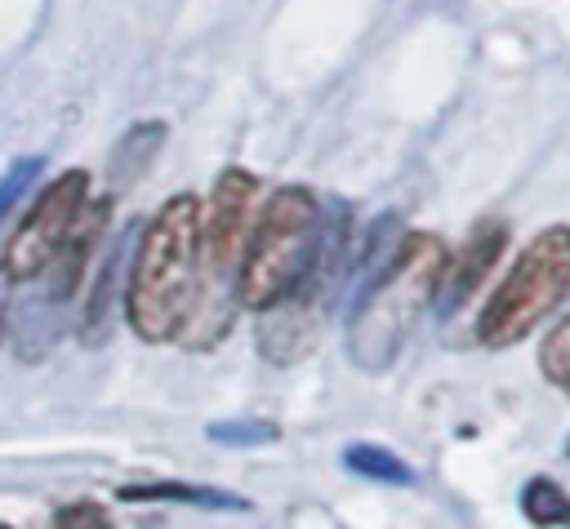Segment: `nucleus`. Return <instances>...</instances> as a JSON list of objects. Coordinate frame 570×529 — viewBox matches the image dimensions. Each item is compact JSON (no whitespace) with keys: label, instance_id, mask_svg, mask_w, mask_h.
I'll list each match as a JSON object with an SVG mask.
<instances>
[{"label":"nucleus","instance_id":"1","mask_svg":"<svg viewBox=\"0 0 570 529\" xmlns=\"http://www.w3.org/2000/svg\"><path fill=\"white\" fill-rule=\"evenodd\" d=\"M200 298V204L196 196H174L147 222L134 276H129V325L147 342L183 333Z\"/></svg>","mask_w":570,"mask_h":529},{"label":"nucleus","instance_id":"8","mask_svg":"<svg viewBox=\"0 0 570 529\" xmlns=\"http://www.w3.org/2000/svg\"><path fill=\"white\" fill-rule=\"evenodd\" d=\"M160 142H165V124H160V120H142V124H134V129L116 142V151H111V164H107L111 182H116V187H129L134 178H142L147 164L156 160Z\"/></svg>","mask_w":570,"mask_h":529},{"label":"nucleus","instance_id":"4","mask_svg":"<svg viewBox=\"0 0 570 529\" xmlns=\"http://www.w3.org/2000/svg\"><path fill=\"white\" fill-rule=\"evenodd\" d=\"M570 293V227H543L512 262V271L499 280V289L490 293L481 320H476V338L485 347H517L543 316H552L561 307V298Z\"/></svg>","mask_w":570,"mask_h":529},{"label":"nucleus","instance_id":"11","mask_svg":"<svg viewBox=\"0 0 570 529\" xmlns=\"http://www.w3.org/2000/svg\"><path fill=\"white\" fill-rule=\"evenodd\" d=\"M343 458H347L352 471L374 476V480H396V485H410V480H414V471H410L396 453H387V449H379V445H352Z\"/></svg>","mask_w":570,"mask_h":529},{"label":"nucleus","instance_id":"13","mask_svg":"<svg viewBox=\"0 0 570 529\" xmlns=\"http://www.w3.org/2000/svg\"><path fill=\"white\" fill-rule=\"evenodd\" d=\"M36 173H40V156H22V160H13V164L4 169V178H0V222H4V213L22 200V191L36 182Z\"/></svg>","mask_w":570,"mask_h":529},{"label":"nucleus","instance_id":"15","mask_svg":"<svg viewBox=\"0 0 570 529\" xmlns=\"http://www.w3.org/2000/svg\"><path fill=\"white\" fill-rule=\"evenodd\" d=\"M0 338H4V316H0Z\"/></svg>","mask_w":570,"mask_h":529},{"label":"nucleus","instance_id":"7","mask_svg":"<svg viewBox=\"0 0 570 529\" xmlns=\"http://www.w3.org/2000/svg\"><path fill=\"white\" fill-rule=\"evenodd\" d=\"M503 244H508V227H503L499 218L476 222V231L468 236L459 262L445 267V280H441V289H445V307H459V302H468V298L481 289V280L494 271Z\"/></svg>","mask_w":570,"mask_h":529},{"label":"nucleus","instance_id":"10","mask_svg":"<svg viewBox=\"0 0 570 529\" xmlns=\"http://www.w3.org/2000/svg\"><path fill=\"white\" fill-rule=\"evenodd\" d=\"M125 502H160V498H178V502H196V507H245L232 493L218 489H200V485H125L120 489Z\"/></svg>","mask_w":570,"mask_h":529},{"label":"nucleus","instance_id":"5","mask_svg":"<svg viewBox=\"0 0 570 529\" xmlns=\"http://www.w3.org/2000/svg\"><path fill=\"white\" fill-rule=\"evenodd\" d=\"M85 200H89V178L80 169H67L62 178H53L40 191V200L31 204V213L22 218L18 236L9 240L4 276L9 280H36L45 267H53L58 249L67 244L76 222L85 218Z\"/></svg>","mask_w":570,"mask_h":529},{"label":"nucleus","instance_id":"12","mask_svg":"<svg viewBox=\"0 0 570 529\" xmlns=\"http://www.w3.org/2000/svg\"><path fill=\"white\" fill-rule=\"evenodd\" d=\"M539 369H543V378H548L552 387L570 391V320L557 325V329L543 338V347H539Z\"/></svg>","mask_w":570,"mask_h":529},{"label":"nucleus","instance_id":"6","mask_svg":"<svg viewBox=\"0 0 570 529\" xmlns=\"http://www.w3.org/2000/svg\"><path fill=\"white\" fill-rule=\"evenodd\" d=\"M254 191H258V178L245 173V169H223L218 182H214L209 213L200 218V258L214 276H223L236 262L240 244H245Z\"/></svg>","mask_w":570,"mask_h":529},{"label":"nucleus","instance_id":"3","mask_svg":"<svg viewBox=\"0 0 570 529\" xmlns=\"http://www.w3.org/2000/svg\"><path fill=\"white\" fill-rule=\"evenodd\" d=\"M316 262H321V200L307 187H281L263 204L240 249L236 293L245 307L267 311L272 302L303 289Z\"/></svg>","mask_w":570,"mask_h":529},{"label":"nucleus","instance_id":"2","mask_svg":"<svg viewBox=\"0 0 570 529\" xmlns=\"http://www.w3.org/2000/svg\"><path fill=\"white\" fill-rule=\"evenodd\" d=\"M445 267H450V249L428 231H410L396 244L387 271L361 293V302L352 311V329H347L352 365L379 373L396 360L405 333L419 325L423 307L436 298Z\"/></svg>","mask_w":570,"mask_h":529},{"label":"nucleus","instance_id":"14","mask_svg":"<svg viewBox=\"0 0 570 529\" xmlns=\"http://www.w3.org/2000/svg\"><path fill=\"white\" fill-rule=\"evenodd\" d=\"M53 529H111V516L98 502H67L53 511Z\"/></svg>","mask_w":570,"mask_h":529},{"label":"nucleus","instance_id":"9","mask_svg":"<svg viewBox=\"0 0 570 529\" xmlns=\"http://www.w3.org/2000/svg\"><path fill=\"white\" fill-rule=\"evenodd\" d=\"M521 511L539 529H570V493L548 476H539L521 489Z\"/></svg>","mask_w":570,"mask_h":529}]
</instances>
